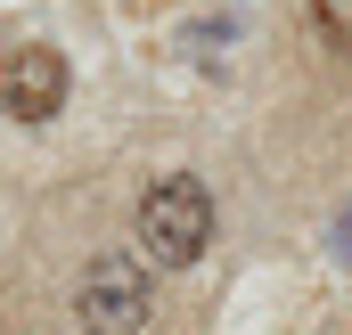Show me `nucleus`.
<instances>
[{
  "mask_svg": "<svg viewBox=\"0 0 352 335\" xmlns=\"http://www.w3.org/2000/svg\"><path fill=\"white\" fill-rule=\"evenodd\" d=\"M131 238H140V253H148L156 270H188L197 253L213 246V188H205L197 172H164V180L140 196Z\"/></svg>",
  "mask_w": 352,
  "mask_h": 335,
  "instance_id": "f257e3e1",
  "label": "nucleus"
},
{
  "mask_svg": "<svg viewBox=\"0 0 352 335\" xmlns=\"http://www.w3.org/2000/svg\"><path fill=\"white\" fill-rule=\"evenodd\" d=\"M156 311V278L140 253H98L82 278H74V319L82 335H140Z\"/></svg>",
  "mask_w": 352,
  "mask_h": 335,
  "instance_id": "f03ea898",
  "label": "nucleus"
},
{
  "mask_svg": "<svg viewBox=\"0 0 352 335\" xmlns=\"http://www.w3.org/2000/svg\"><path fill=\"white\" fill-rule=\"evenodd\" d=\"M311 16H320V33L336 49H352V0H311Z\"/></svg>",
  "mask_w": 352,
  "mask_h": 335,
  "instance_id": "20e7f679",
  "label": "nucleus"
},
{
  "mask_svg": "<svg viewBox=\"0 0 352 335\" xmlns=\"http://www.w3.org/2000/svg\"><path fill=\"white\" fill-rule=\"evenodd\" d=\"M66 90H74V74H66V58L50 41H25V49L0 58V115L8 123H50L66 106Z\"/></svg>",
  "mask_w": 352,
  "mask_h": 335,
  "instance_id": "7ed1b4c3",
  "label": "nucleus"
}]
</instances>
